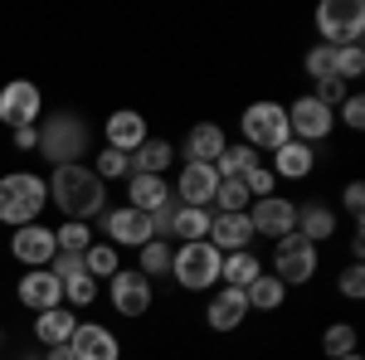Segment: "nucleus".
Here are the masks:
<instances>
[{"mask_svg":"<svg viewBox=\"0 0 365 360\" xmlns=\"http://www.w3.org/2000/svg\"><path fill=\"white\" fill-rule=\"evenodd\" d=\"M292 234H302L307 244L322 249V244H331L341 234V215L327 200H307V205H297V229H292Z\"/></svg>","mask_w":365,"mask_h":360,"instance_id":"nucleus-20","label":"nucleus"},{"mask_svg":"<svg viewBox=\"0 0 365 360\" xmlns=\"http://www.w3.org/2000/svg\"><path fill=\"white\" fill-rule=\"evenodd\" d=\"M15 297H20V307L25 312H54V307H63V282H58L49 268H29V273H20V282H15Z\"/></svg>","mask_w":365,"mask_h":360,"instance_id":"nucleus-17","label":"nucleus"},{"mask_svg":"<svg viewBox=\"0 0 365 360\" xmlns=\"http://www.w3.org/2000/svg\"><path fill=\"white\" fill-rule=\"evenodd\" d=\"M302 73H307L312 83H322V78H336V49H327V44H312L307 54H302Z\"/></svg>","mask_w":365,"mask_h":360,"instance_id":"nucleus-35","label":"nucleus"},{"mask_svg":"<svg viewBox=\"0 0 365 360\" xmlns=\"http://www.w3.org/2000/svg\"><path fill=\"white\" fill-rule=\"evenodd\" d=\"M78 322H83V317H78L73 307L39 312V317H34V341H39V346H49V351H54V346H68L73 331H78Z\"/></svg>","mask_w":365,"mask_h":360,"instance_id":"nucleus-23","label":"nucleus"},{"mask_svg":"<svg viewBox=\"0 0 365 360\" xmlns=\"http://www.w3.org/2000/svg\"><path fill=\"white\" fill-rule=\"evenodd\" d=\"M93 239H98V229L83 224V220H58V229H54V249L58 253H78V258H83Z\"/></svg>","mask_w":365,"mask_h":360,"instance_id":"nucleus-31","label":"nucleus"},{"mask_svg":"<svg viewBox=\"0 0 365 360\" xmlns=\"http://www.w3.org/2000/svg\"><path fill=\"white\" fill-rule=\"evenodd\" d=\"M54 229L49 224H25V229H10V258L20 268H49L54 263Z\"/></svg>","mask_w":365,"mask_h":360,"instance_id":"nucleus-14","label":"nucleus"},{"mask_svg":"<svg viewBox=\"0 0 365 360\" xmlns=\"http://www.w3.org/2000/svg\"><path fill=\"white\" fill-rule=\"evenodd\" d=\"M239 180H244V190H249L253 200H263V195H278V180H273V170L263 166V161H253V166L244 170Z\"/></svg>","mask_w":365,"mask_h":360,"instance_id":"nucleus-38","label":"nucleus"},{"mask_svg":"<svg viewBox=\"0 0 365 360\" xmlns=\"http://www.w3.org/2000/svg\"><path fill=\"white\" fill-rule=\"evenodd\" d=\"M39 117H44V93H39V83H29V78L0 83V122L10 132L15 127H39Z\"/></svg>","mask_w":365,"mask_h":360,"instance_id":"nucleus-10","label":"nucleus"},{"mask_svg":"<svg viewBox=\"0 0 365 360\" xmlns=\"http://www.w3.org/2000/svg\"><path fill=\"white\" fill-rule=\"evenodd\" d=\"M20 360H44V356H20Z\"/></svg>","mask_w":365,"mask_h":360,"instance_id":"nucleus-49","label":"nucleus"},{"mask_svg":"<svg viewBox=\"0 0 365 360\" xmlns=\"http://www.w3.org/2000/svg\"><path fill=\"white\" fill-rule=\"evenodd\" d=\"M263 268L278 277L282 287H307L312 277L322 273V249L307 244L302 234H282L278 244H273V258H268Z\"/></svg>","mask_w":365,"mask_h":360,"instance_id":"nucleus-6","label":"nucleus"},{"mask_svg":"<svg viewBox=\"0 0 365 360\" xmlns=\"http://www.w3.org/2000/svg\"><path fill=\"white\" fill-rule=\"evenodd\" d=\"M39 156L49 166H83V156H93V127L83 112L39 117Z\"/></svg>","mask_w":365,"mask_h":360,"instance_id":"nucleus-2","label":"nucleus"},{"mask_svg":"<svg viewBox=\"0 0 365 360\" xmlns=\"http://www.w3.org/2000/svg\"><path fill=\"white\" fill-rule=\"evenodd\" d=\"M68 351H73V360H122V341H117V331L103 326V322H78Z\"/></svg>","mask_w":365,"mask_h":360,"instance_id":"nucleus-19","label":"nucleus"},{"mask_svg":"<svg viewBox=\"0 0 365 360\" xmlns=\"http://www.w3.org/2000/svg\"><path fill=\"white\" fill-rule=\"evenodd\" d=\"M341 210L361 224V215H365V180H346V190H341Z\"/></svg>","mask_w":365,"mask_h":360,"instance_id":"nucleus-43","label":"nucleus"},{"mask_svg":"<svg viewBox=\"0 0 365 360\" xmlns=\"http://www.w3.org/2000/svg\"><path fill=\"white\" fill-rule=\"evenodd\" d=\"M341 360H365V356H361V351H351V356H341Z\"/></svg>","mask_w":365,"mask_h":360,"instance_id":"nucleus-48","label":"nucleus"},{"mask_svg":"<svg viewBox=\"0 0 365 360\" xmlns=\"http://www.w3.org/2000/svg\"><path fill=\"white\" fill-rule=\"evenodd\" d=\"M170 195H175V205H185V210H215L220 175H215V166H195V161H185L180 175L170 180Z\"/></svg>","mask_w":365,"mask_h":360,"instance_id":"nucleus-13","label":"nucleus"},{"mask_svg":"<svg viewBox=\"0 0 365 360\" xmlns=\"http://www.w3.org/2000/svg\"><path fill=\"white\" fill-rule=\"evenodd\" d=\"M346 93H351V83H341V78H322V83H312V98H317L322 108H331V112L346 103Z\"/></svg>","mask_w":365,"mask_h":360,"instance_id":"nucleus-42","label":"nucleus"},{"mask_svg":"<svg viewBox=\"0 0 365 360\" xmlns=\"http://www.w3.org/2000/svg\"><path fill=\"white\" fill-rule=\"evenodd\" d=\"M253 205V195L244 190V180H220V195H215V215H244Z\"/></svg>","mask_w":365,"mask_h":360,"instance_id":"nucleus-36","label":"nucleus"},{"mask_svg":"<svg viewBox=\"0 0 365 360\" xmlns=\"http://www.w3.org/2000/svg\"><path fill=\"white\" fill-rule=\"evenodd\" d=\"M117 268H122V249H113L108 239H93V244H88V253H83V273L103 287Z\"/></svg>","mask_w":365,"mask_h":360,"instance_id":"nucleus-28","label":"nucleus"},{"mask_svg":"<svg viewBox=\"0 0 365 360\" xmlns=\"http://www.w3.org/2000/svg\"><path fill=\"white\" fill-rule=\"evenodd\" d=\"M253 161H263L253 146H244V141H229L225 151H220V161H215V175H220V180H239V175H244Z\"/></svg>","mask_w":365,"mask_h":360,"instance_id":"nucleus-32","label":"nucleus"},{"mask_svg":"<svg viewBox=\"0 0 365 360\" xmlns=\"http://www.w3.org/2000/svg\"><path fill=\"white\" fill-rule=\"evenodd\" d=\"M351 351H361V331H356L351 322H331V326L322 331V356L341 360V356H351Z\"/></svg>","mask_w":365,"mask_h":360,"instance_id":"nucleus-33","label":"nucleus"},{"mask_svg":"<svg viewBox=\"0 0 365 360\" xmlns=\"http://www.w3.org/2000/svg\"><path fill=\"white\" fill-rule=\"evenodd\" d=\"M10 141H15V151H39V127H15Z\"/></svg>","mask_w":365,"mask_h":360,"instance_id":"nucleus-45","label":"nucleus"},{"mask_svg":"<svg viewBox=\"0 0 365 360\" xmlns=\"http://www.w3.org/2000/svg\"><path fill=\"white\" fill-rule=\"evenodd\" d=\"M127 161H132V175H166L180 156H175V146H170L166 137H146Z\"/></svg>","mask_w":365,"mask_h":360,"instance_id":"nucleus-25","label":"nucleus"},{"mask_svg":"<svg viewBox=\"0 0 365 360\" xmlns=\"http://www.w3.org/2000/svg\"><path fill=\"white\" fill-rule=\"evenodd\" d=\"M88 166H93V175H98L103 185H117V180H127V175H132V161H127L122 151H113V146L93 151V161H88Z\"/></svg>","mask_w":365,"mask_h":360,"instance_id":"nucleus-34","label":"nucleus"},{"mask_svg":"<svg viewBox=\"0 0 365 360\" xmlns=\"http://www.w3.org/2000/svg\"><path fill=\"white\" fill-rule=\"evenodd\" d=\"M98 302V282L88 273H78V277H63V307H73V312H83V307H93Z\"/></svg>","mask_w":365,"mask_h":360,"instance_id":"nucleus-37","label":"nucleus"},{"mask_svg":"<svg viewBox=\"0 0 365 360\" xmlns=\"http://www.w3.org/2000/svg\"><path fill=\"white\" fill-rule=\"evenodd\" d=\"M287 108V132L292 141H307V146H322L327 137H336V112L322 108L312 93H297L292 103H282Z\"/></svg>","mask_w":365,"mask_h":360,"instance_id":"nucleus-9","label":"nucleus"},{"mask_svg":"<svg viewBox=\"0 0 365 360\" xmlns=\"http://www.w3.org/2000/svg\"><path fill=\"white\" fill-rule=\"evenodd\" d=\"M210 244H215L220 253L253 249V224H249V210H244V215H215V220H210Z\"/></svg>","mask_w":365,"mask_h":360,"instance_id":"nucleus-24","label":"nucleus"},{"mask_svg":"<svg viewBox=\"0 0 365 360\" xmlns=\"http://www.w3.org/2000/svg\"><path fill=\"white\" fill-rule=\"evenodd\" d=\"M336 292L346 297V302H361L365 297V263H346V268H341Z\"/></svg>","mask_w":365,"mask_h":360,"instance_id":"nucleus-39","label":"nucleus"},{"mask_svg":"<svg viewBox=\"0 0 365 360\" xmlns=\"http://www.w3.org/2000/svg\"><path fill=\"white\" fill-rule=\"evenodd\" d=\"M108 307H113L117 317H127V322H141V317L156 307V282L122 263V268L108 277Z\"/></svg>","mask_w":365,"mask_h":360,"instance_id":"nucleus-8","label":"nucleus"},{"mask_svg":"<svg viewBox=\"0 0 365 360\" xmlns=\"http://www.w3.org/2000/svg\"><path fill=\"white\" fill-rule=\"evenodd\" d=\"M346 249H351V263H361L365 258V220L351 224V234H346Z\"/></svg>","mask_w":365,"mask_h":360,"instance_id":"nucleus-46","label":"nucleus"},{"mask_svg":"<svg viewBox=\"0 0 365 360\" xmlns=\"http://www.w3.org/2000/svg\"><path fill=\"white\" fill-rule=\"evenodd\" d=\"M98 239H108L113 249H141V244H151V215H141L132 205H108Z\"/></svg>","mask_w":365,"mask_h":360,"instance_id":"nucleus-11","label":"nucleus"},{"mask_svg":"<svg viewBox=\"0 0 365 360\" xmlns=\"http://www.w3.org/2000/svg\"><path fill=\"white\" fill-rule=\"evenodd\" d=\"M0 346H5V331H0Z\"/></svg>","mask_w":365,"mask_h":360,"instance_id":"nucleus-50","label":"nucleus"},{"mask_svg":"<svg viewBox=\"0 0 365 360\" xmlns=\"http://www.w3.org/2000/svg\"><path fill=\"white\" fill-rule=\"evenodd\" d=\"M239 141L253 146V151H278L282 141H292L287 132V108L278 98H258L239 112Z\"/></svg>","mask_w":365,"mask_h":360,"instance_id":"nucleus-5","label":"nucleus"},{"mask_svg":"<svg viewBox=\"0 0 365 360\" xmlns=\"http://www.w3.org/2000/svg\"><path fill=\"white\" fill-rule=\"evenodd\" d=\"M220 263H225V253L215 249L210 239L175 244V253H170V282L180 292H215L220 287Z\"/></svg>","mask_w":365,"mask_h":360,"instance_id":"nucleus-4","label":"nucleus"},{"mask_svg":"<svg viewBox=\"0 0 365 360\" xmlns=\"http://www.w3.org/2000/svg\"><path fill=\"white\" fill-rule=\"evenodd\" d=\"M244 302H249V312H282V302H287V287H282L273 273H258L244 287Z\"/></svg>","mask_w":365,"mask_h":360,"instance_id":"nucleus-27","label":"nucleus"},{"mask_svg":"<svg viewBox=\"0 0 365 360\" xmlns=\"http://www.w3.org/2000/svg\"><path fill=\"white\" fill-rule=\"evenodd\" d=\"M229 146V132L220 122H195L190 132H185V161H195V166H215L220 161V151Z\"/></svg>","mask_w":365,"mask_h":360,"instance_id":"nucleus-21","label":"nucleus"},{"mask_svg":"<svg viewBox=\"0 0 365 360\" xmlns=\"http://www.w3.org/2000/svg\"><path fill=\"white\" fill-rule=\"evenodd\" d=\"M263 166L273 170V180H312L317 175V146H307V141H282L278 151H268Z\"/></svg>","mask_w":365,"mask_h":360,"instance_id":"nucleus-18","label":"nucleus"},{"mask_svg":"<svg viewBox=\"0 0 365 360\" xmlns=\"http://www.w3.org/2000/svg\"><path fill=\"white\" fill-rule=\"evenodd\" d=\"M258 273H268V268H263V258H258L253 249L225 253V263H220V282H225V287H249Z\"/></svg>","mask_w":365,"mask_h":360,"instance_id":"nucleus-26","label":"nucleus"},{"mask_svg":"<svg viewBox=\"0 0 365 360\" xmlns=\"http://www.w3.org/2000/svg\"><path fill=\"white\" fill-rule=\"evenodd\" d=\"M210 220H215V210H185V205H175V244L210 239Z\"/></svg>","mask_w":365,"mask_h":360,"instance_id":"nucleus-30","label":"nucleus"},{"mask_svg":"<svg viewBox=\"0 0 365 360\" xmlns=\"http://www.w3.org/2000/svg\"><path fill=\"white\" fill-rule=\"evenodd\" d=\"M44 360H73V351H68V346H54V351H49Z\"/></svg>","mask_w":365,"mask_h":360,"instance_id":"nucleus-47","label":"nucleus"},{"mask_svg":"<svg viewBox=\"0 0 365 360\" xmlns=\"http://www.w3.org/2000/svg\"><path fill=\"white\" fill-rule=\"evenodd\" d=\"M44 185H49V205L58 210V220H103V210H108V185L93 175V166H49L44 175Z\"/></svg>","mask_w":365,"mask_h":360,"instance_id":"nucleus-1","label":"nucleus"},{"mask_svg":"<svg viewBox=\"0 0 365 360\" xmlns=\"http://www.w3.org/2000/svg\"><path fill=\"white\" fill-rule=\"evenodd\" d=\"M336 127H346V132H365V98L361 93H346V103L336 108Z\"/></svg>","mask_w":365,"mask_h":360,"instance_id":"nucleus-40","label":"nucleus"},{"mask_svg":"<svg viewBox=\"0 0 365 360\" xmlns=\"http://www.w3.org/2000/svg\"><path fill=\"white\" fill-rule=\"evenodd\" d=\"M317 34L327 49H351L365 39V5L361 0H322L317 5Z\"/></svg>","mask_w":365,"mask_h":360,"instance_id":"nucleus-7","label":"nucleus"},{"mask_svg":"<svg viewBox=\"0 0 365 360\" xmlns=\"http://www.w3.org/2000/svg\"><path fill=\"white\" fill-rule=\"evenodd\" d=\"M146 137H151V117L137 112V108H117V112L103 117V146H113L122 156H132Z\"/></svg>","mask_w":365,"mask_h":360,"instance_id":"nucleus-15","label":"nucleus"},{"mask_svg":"<svg viewBox=\"0 0 365 360\" xmlns=\"http://www.w3.org/2000/svg\"><path fill=\"white\" fill-rule=\"evenodd\" d=\"M44 210H49V185L39 170H5L0 175V224L5 229L39 224Z\"/></svg>","mask_w":365,"mask_h":360,"instance_id":"nucleus-3","label":"nucleus"},{"mask_svg":"<svg viewBox=\"0 0 365 360\" xmlns=\"http://www.w3.org/2000/svg\"><path fill=\"white\" fill-rule=\"evenodd\" d=\"M170 253H175V244H166V239H151V244H141L137 249V273L141 277H170Z\"/></svg>","mask_w":365,"mask_h":360,"instance_id":"nucleus-29","label":"nucleus"},{"mask_svg":"<svg viewBox=\"0 0 365 360\" xmlns=\"http://www.w3.org/2000/svg\"><path fill=\"white\" fill-rule=\"evenodd\" d=\"M361 73H365V49H361V44L336 49V78H341V83H351V78H361Z\"/></svg>","mask_w":365,"mask_h":360,"instance_id":"nucleus-41","label":"nucleus"},{"mask_svg":"<svg viewBox=\"0 0 365 360\" xmlns=\"http://www.w3.org/2000/svg\"><path fill=\"white\" fill-rule=\"evenodd\" d=\"M49 273H54L58 282H63V277H78V273H83V258H78V253H54Z\"/></svg>","mask_w":365,"mask_h":360,"instance_id":"nucleus-44","label":"nucleus"},{"mask_svg":"<svg viewBox=\"0 0 365 360\" xmlns=\"http://www.w3.org/2000/svg\"><path fill=\"white\" fill-rule=\"evenodd\" d=\"M249 322V302H244V287H215L210 292V302H205V326L210 331H220V336H229V331H239Z\"/></svg>","mask_w":365,"mask_h":360,"instance_id":"nucleus-16","label":"nucleus"},{"mask_svg":"<svg viewBox=\"0 0 365 360\" xmlns=\"http://www.w3.org/2000/svg\"><path fill=\"white\" fill-rule=\"evenodd\" d=\"M122 185H127V200H122V205H132L141 215H156L161 205H170V180L166 175H127Z\"/></svg>","mask_w":365,"mask_h":360,"instance_id":"nucleus-22","label":"nucleus"},{"mask_svg":"<svg viewBox=\"0 0 365 360\" xmlns=\"http://www.w3.org/2000/svg\"><path fill=\"white\" fill-rule=\"evenodd\" d=\"M249 224H253V239H273L278 244L282 234L297 229V205L287 195H263L249 205Z\"/></svg>","mask_w":365,"mask_h":360,"instance_id":"nucleus-12","label":"nucleus"}]
</instances>
